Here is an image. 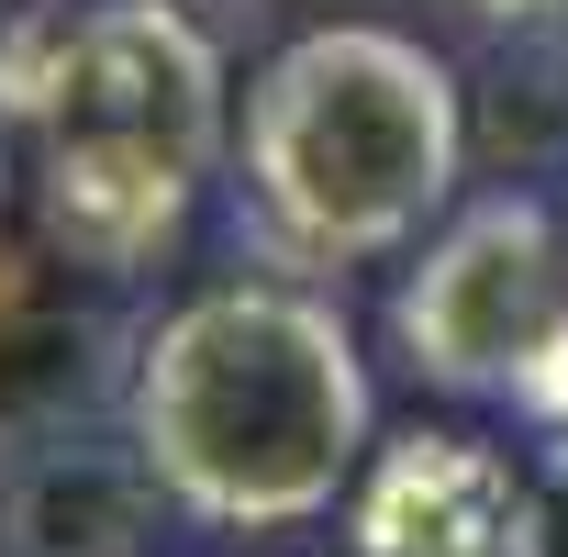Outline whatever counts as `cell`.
<instances>
[{"label":"cell","instance_id":"6da1fadb","mask_svg":"<svg viewBox=\"0 0 568 557\" xmlns=\"http://www.w3.org/2000/svg\"><path fill=\"white\" fill-rule=\"evenodd\" d=\"M123 435L145 446V468L190 524L278 535L346 513L379 446V391L357 324L313 278H212L145 324L123 379Z\"/></svg>","mask_w":568,"mask_h":557},{"label":"cell","instance_id":"7a4b0ae2","mask_svg":"<svg viewBox=\"0 0 568 557\" xmlns=\"http://www.w3.org/2000/svg\"><path fill=\"white\" fill-rule=\"evenodd\" d=\"M245 212L291 267L413 245L468 168V90L402 23H313L245 79Z\"/></svg>","mask_w":568,"mask_h":557},{"label":"cell","instance_id":"3957f363","mask_svg":"<svg viewBox=\"0 0 568 557\" xmlns=\"http://www.w3.org/2000/svg\"><path fill=\"white\" fill-rule=\"evenodd\" d=\"M0 101L34 145H112L179 179H212L234 145L223 45L179 0H90L0 45Z\"/></svg>","mask_w":568,"mask_h":557},{"label":"cell","instance_id":"277c9868","mask_svg":"<svg viewBox=\"0 0 568 557\" xmlns=\"http://www.w3.org/2000/svg\"><path fill=\"white\" fill-rule=\"evenodd\" d=\"M346 557H535V479L468 424H402L346 490Z\"/></svg>","mask_w":568,"mask_h":557},{"label":"cell","instance_id":"5b68a950","mask_svg":"<svg viewBox=\"0 0 568 557\" xmlns=\"http://www.w3.org/2000/svg\"><path fill=\"white\" fill-rule=\"evenodd\" d=\"M156 513H179V502L134 435H57L0 490V546L12 557H145Z\"/></svg>","mask_w":568,"mask_h":557},{"label":"cell","instance_id":"8992f818","mask_svg":"<svg viewBox=\"0 0 568 557\" xmlns=\"http://www.w3.org/2000/svg\"><path fill=\"white\" fill-rule=\"evenodd\" d=\"M201 179L156 168V156H112V145H34V223L68 267H101V278H134L179 245Z\"/></svg>","mask_w":568,"mask_h":557},{"label":"cell","instance_id":"52a82bcc","mask_svg":"<svg viewBox=\"0 0 568 557\" xmlns=\"http://www.w3.org/2000/svg\"><path fill=\"white\" fill-rule=\"evenodd\" d=\"M457 23H479V34H501V45H546V34H568V0H446Z\"/></svg>","mask_w":568,"mask_h":557},{"label":"cell","instance_id":"ba28073f","mask_svg":"<svg viewBox=\"0 0 568 557\" xmlns=\"http://www.w3.org/2000/svg\"><path fill=\"white\" fill-rule=\"evenodd\" d=\"M524 479H535V557H568V424L546 435V457Z\"/></svg>","mask_w":568,"mask_h":557},{"label":"cell","instance_id":"9c48e42d","mask_svg":"<svg viewBox=\"0 0 568 557\" xmlns=\"http://www.w3.org/2000/svg\"><path fill=\"white\" fill-rule=\"evenodd\" d=\"M0 212H12V145H0Z\"/></svg>","mask_w":568,"mask_h":557}]
</instances>
